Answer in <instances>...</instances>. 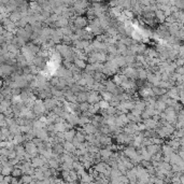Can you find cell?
<instances>
[{
    "label": "cell",
    "mask_w": 184,
    "mask_h": 184,
    "mask_svg": "<svg viewBox=\"0 0 184 184\" xmlns=\"http://www.w3.org/2000/svg\"><path fill=\"white\" fill-rule=\"evenodd\" d=\"M33 114L36 115L37 119L44 115L46 110H45L43 100H41V99H36L35 104H33Z\"/></svg>",
    "instance_id": "cell-1"
},
{
    "label": "cell",
    "mask_w": 184,
    "mask_h": 184,
    "mask_svg": "<svg viewBox=\"0 0 184 184\" xmlns=\"http://www.w3.org/2000/svg\"><path fill=\"white\" fill-rule=\"evenodd\" d=\"M55 51L59 54L64 59H65V58H68V57H70V56L73 55V52H72V50H71V46H68V45H65V44L55 45Z\"/></svg>",
    "instance_id": "cell-2"
},
{
    "label": "cell",
    "mask_w": 184,
    "mask_h": 184,
    "mask_svg": "<svg viewBox=\"0 0 184 184\" xmlns=\"http://www.w3.org/2000/svg\"><path fill=\"white\" fill-rule=\"evenodd\" d=\"M73 26L75 29H85L88 26V21L87 18L81 15H75L73 20Z\"/></svg>",
    "instance_id": "cell-3"
},
{
    "label": "cell",
    "mask_w": 184,
    "mask_h": 184,
    "mask_svg": "<svg viewBox=\"0 0 184 184\" xmlns=\"http://www.w3.org/2000/svg\"><path fill=\"white\" fill-rule=\"evenodd\" d=\"M24 149L25 151H26L27 154L30 155V157H31V159L35 157H37L38 156V149H37V146H35V143L33 142V141H27L26 143H25L24 146Z\"/></svg>",
    "instance_id": "cell-4"
},
{
    "label": "cell",
    "mask_w": 184,
    "mask_h": 184,
    "mask_svg": "<svg viewBox=\"0 0 184 184\" xmlns=\"http://www.w3.org/2000/svg\"><path fill=\"white\" fill-rule=\"evenodd\" d=\"M123 154L125 155V157H127L128 159L131 162V160L134 159L137 155H138V153H137L136 149L129 146H126V148L123 149Z\"/></svg>",
    "instance_id": "cell-5"
},
{
    "label": "cell",
    "mask_w": 184,
    "mask_h": 184,
    "mask_svg": "<svg viewBox=\"0 0 184 184\" xmlns=\"http://www.w3.org/2000/svg\"><path fill=\"white\" fill-rule=\"evenodd\" d=\"M99 100H100V95H99V93L97 92H87V101L86 102H88L89 104H98Z\"/></svg>",
    "instance_id": "cell-6"
},
{
    "label": "cell",
    "mask_w": 184,
    "mask_h": 184,
    "mask_svg": "<svg viewBox=\"0 0 184 184\" xmlns=\"http://www.w3.org/2000/svg\"><path fill=\"white\" fill-rule=\"evenodd\" d=\"M136 166L133 167L131 169L127 170L126 173H125V177L128 179V181H129V184H136L137 182V177H136Z\"/></svg>",
    "instance_id": "cell-7"
},
{
    "label": "cell",
    "mask_w": 184,
    "mask_h": 184,
    "mask_svg": "<svg viewBox=\"0 0 184 184\" xmlns=\"http://www.w3.org/2000/svg\"><path fill=\"white\" fill-rule=\"evenodd\" d=\"M108 168H109V165L107 163H104V162H98V163H96L94 165V167H93V169L98 172L99 175H102Z\"/></svg>",
    "instance_id": "cell-8"
},
{
    "label": "cell",
    "mask_w": 184,
    "mask_h": 184,
    "mask_svg": "<svg viewBox=\"0 0 184 184\" xmlns=\"http://www.w3.org/2000/svg\"><path fill=\"white\" fill-rule=\"evenodd\" d=\"M43 104H44L45 110H46V112H48V111H52L54 108L56 107L57 100L52 97V98H48V99H45V100H43Z\"/></svg>",
    "instance_id": "cell-9"
},
{
    "label": "cell",
    "mask_w": 184,
    "mask_h": 184,
    "mask_svg": "<svg viewBox=\"0 0 184 184\" xmlns=\"http://www.w3.org/2000/svg\"><path fill=\"white\" fill-rule=\"evenodd\" d=\"M94 181H95V180L93 178V175L86 171L80 177V184H91Z\"/></svg>",
    "instance_id": "cell-10"
},
{
    "label": "cell",
    "mask_w": 184,
    "mask_h": 184,
    "mask_svg": "<svg viewBox=\"0 0 184 184\" xmlns=\"http://www.w3.org/2000/svg\"><path fill=\"white\" fill-rule=\"evenodd\" d=\"M78 121H79V116L75 114V113H69L67 119H66V122L70 124L73 127V126H77L78 125Z\"/></svg>",
    "instance_id": "cell-11"
},
{
    "label": "cell",
    "mask_w": 184,
    "mask_h": 184,
    "mask_svg": "<svg viewBox=\"0 0 184 184\" xmlns=\"http://www.w3.org/2000/svg\"><path fill=\"white\" fill-rule=\"evenodd\" d=\"M33 65L36 66L38 69L45 68V66H46V60L39 56H35V58H33Z\"/></svg>",
    "instance_id": "cell-12"
},
{
    "label": "cell",
    "mask_w": 184,
    "mask_h": 184,
    "mask_svg": "<svg viewBox=\"0 0 184 184\" xmlns=\"http://www.w3.org/2000/svg\"><path fill=\"white\" fill-rule=\"evenodd\" d=\"M160 153L163 155V157H168L169 158L171 156L172 153H175L170 146H168L167 144H164L163 146H160Z\"/></svg>",
    "instance_id": "cell-13"
},
{
    "label": "cell",
    "mask_w": 184,
    "mask_h": 184,
    "mask_svg": "<svg viewBox=\"0 0 184 184\" xmlns=\"http://www.w3.org/2000/svg\"><path fill=\"white\" fill-rule=\"evenodd\" d=\"M62 146H64V153H68V154H74V152L77 150L71 142H67V141L62 143Z\"/></svg>",
    "instance_id": "cell-14"
},
{
    "label": "cell",
    "mask_w": 184,
    "mask_h": 184,
    "mask_svg": "<svg viewBox=\"0 0 184 184\" xmlns=\"http://www.w3.org/2000/svg\"><path fill=\"white\" fill-rule=\"evenodd\" d=\"M146 77H148V71L146 69H144V67L137 69V80L146 81Z\"/></svg>",
    "instance_id": "cell-15"
},
{
    "label": "cell",
    "mask_w": 184,
    "mask_h": 184,
    "mask_svg": "<svg viewBox=\"0 0 184 184\" xmlns=\"http://www.w3.org/2000/svg\"><path fill=\"white\" fill-rule=\"evenodd\" d=\"M83 133L85 135H94L97 131V128L92 124V123H89V124H86L84 125L83 127Z\"/></svg>",
    "instance_id": "cell-16"
},
{
    "label": "cell",
    "mask_w": 184,
    "mask_h": 184,
    "mask_svg": "<svg viewBox=\"0 0 184 184\" xmlns=\"http://www.w3.org/2000/svg\"><path fill=\"white\" fill-rule=\"evenodd\" d=\"M98 140H99L100 146H110V144H112V137L111 136H104V135H101Z\"/></svg>",
    "instance_id": "cell-17"
},
{
    "label": "cell",
    "mask_w": 184,
    "mask_h": 184,
    "mask_svg": "<svg viewBox=\"0 0 184 184\" xmlns=\"http://www.w3.org/2000/svg\"><path fill=\"white\" fill-rule=\"evenodd\" d=\"M69 24H70V21H69V20H66V18L60 16V17L58 18V21L55 23L54 27H56V28H65V27L69 26Z\"/></svg>",
    "instance_id": "cell-18"
},
{
    "label": "cell",
    "mask_w": 184,
    "mask_h": 184,
    "mask_svg": "<svg viewBox=\"0 0 184 184\" xmlns=\"http://www.w3.org/2000/svg\"><path fill=\"white\" fill-rule=\"evenodd\" d=\"M75 100L78 104H82L87 101V92H80L75 94Z\"/></svg>",
    "instance_id": "cell-19"
},
{
    "label": "cell",
    "mask_w": 184,
    "mask_h": 184,
    "mask_svg": "<svg viewBox=\"0 0 184 184\" xmlns=\"http://www.w3.org/2000/svg\"><path fill=\"white\" fill-rule=\"evenodd\" d=\"M146 151H148V153L151 156H153V155L157 154L158 152H160V146H156V144H151V146H146Z\"/></svg>",
    "instance_id": "cell-20"
},
{
    "label": "cell",
    "mask_w": 184,
    "mask_h": 184,
    "mask_svg": "<svg viewBox=\"0 0 184 184\" xmlns=\"http://www.w3.org/2000/svg\"><path fill=\"white\" fill-rule=\"evenodd\" d=\"M167 146H170V148L173 150V152H177L179 150V148L181 146L180 142H179V139H170L168 142H167Z\"/></svg>",
    "instance_id": "cell-21"
},
{
    "label": "cell",
    "mask_w": 184,
    "mask_h": 184,
    "mask_svg": "<svg viewBox=\"0 0 184 184\" xmlns=\"http://www.w3.org/2000/svg\"><path fill=\"white\" fill-rule=\"evenodd\" d=\"M75 133L77 130L75 129H70V130H67L64 133V136H65V141L67 142H72L74 136H75Z\"/></svg>",
    "instance_id": "cell-22"
},
{
    "label": "cell",
    "mask_w": 184,
    "mask_h": 184,
    "mask_svg": "<svg viewBox=\"0 0 184 184\" xmlns=\"http://www.w3.org/2000/svg\"><path fill=\"white\" fill-rule=\"evenodd\" d=\"M154 16L155 18H156V21L158 22V23H165V20H166V16L164 15V12L163 11H160V10H156L154 12Z\"/></svg>",
    "instance_id": "cell-23"
},
{
    "label": "cell",
    "mask_w": 184,
    "mask_h": 184,
    "mask_svg": "<svg viewBox=\"0 0 184 184\" xmlns=\"http://www.w3.org/2000/svg\"><path fill=\"white\" fill-rule=\"evenodd\" d=\"M52 151L57 155H62L64 153V146H62V143H55L52 146Z\"/></svg>",
    "instance_id": "cell-24"
},
{
    "label": "cell",
    "mask_w": 184,
    "mask_h": 184,
    "mask_svg": "<svg viewBox=\"0 0 184 184\" xmlns=\"http://www.w3.org/2000/svg\"><path fill=\"white\" fill-rule=\"evenodd\" d=\"M54 129H55V134L67 131V128H66V122L58 123V124H54Z\"/></svg>",
    "instance_id": "cell-25"
},
{
    "label": "cell",
    "mask_w": 184,
    "mask_h": 184,
    "mask_svg": "<svg viewBox=\"0 0 184 184\" xmlns=\"http://www.w3.org/2000/svg\"><path fill=\"white\" fill-rule=\"evenodd\" d=\"M135 109L138 111H140V112H143L144 111V109H146V102L143 100H139V99H137L136 101H135Z\"/></svg>",
    "instance_id": "cell-26"
},
{
    "label": "cell",
    "mask_w": 184,
    "mask_h": 184,
    "mask_svg": "<svg viewBox=\"0 0 184 184\" xmlns=\"http://www.w3.org/2000/svg\"><path fill=\"white\" fill-rule=\"evenodd\" d=\"M166 108H167V106H166V104H165V102H163V101H160V100H156V102H155V106H154L155 110H157L158 112H164Z\"/></svg>",
    "instance_id": "cell-27"
},
{
    "label": "cell",
    "mask_w": 184,
    "mask_h": 184,
    "mask_svg": "<svg viewBox=\"0 0 184 184\" xmlns=\"http://www.w3.org/2000/svg\"><path fill=\"white\" fill-rule=\"evenodd\" d=\"M74 139L77 140L79 143H83L85 142V134L83 133V130H77L75 133V136H74Z\"/></svg>",
    "instance_id": "cell-28"
},
{
    "label": "cell",
    "mask_w": 184,
    "mask_h": 184,
    "mask_svg": "<svg viewBox=\"0 0 184 184\" xmlns=\"http://www.w3.org/2000/svg\"><path fill=\"white\" fill-rule=\"evenodd\" d=\"M99 94H100V98L102 99V100L107 101V102L110 104L111 99H112V97H113V95L111 94V93L107 92V91H104V92L99 93Z\"/></svg>",
    "instance_id": "cell-29"
},
{
    "label": "cell",
    "mask_w": 184,
    "mask_h": 184,
    "mask_svg": "<svg viewBox=\"0 0 184 184\" xmlns=\"http://www.w3.org/2000/svg\"><path fill=\"white\" fill-rule=\"evenodd\" d=\"M89 123H91V119H89V117H87V116H85V115L79 116V121H78V125H79V126L83 127L84 125L89 124Z\"/></svg>",
    "instance_id": "cell-30"
},
{
    "label": "cell",
    "mask_w": 184,
    "mask_h": 184,
    "mask_svg": "<svg viewBox=\"0 0 184 184\" xmlns=\"http://www.w3.org/2000/svg\"><path fill=\"white\" fill-rule=\"evenodd\" d=\"M89 106H91V104H89L88 102H82V104H78V112H81V113L87 112L89 109Z\"/></svg>",
    "instance_id": "cell-31"
},
{
    "label": "cell",
    "mask_w": 184,
    "mask_h": 184,
    "mask_svg": "<svg viewBox=\"0 0 184 184\" xmlns=\"http://www.w3.org/2000/svg\"><path fill=\"white\" fill-rule=\"evenodd\" d=\"M73 65L77 67V68H79L80 70H82V69H85V67H86V64L84 60H82V59H79V58H75V59L73 60Z\"/></svg>",
    "instance_id": "cell-32"
},
{
    "label": "cell",
    "mask_w": 184,
    "mask_h": 184,
    "mask_svg": "<svg viewBox=\"0 0 184 184\" xmlns=\"http://www.w3.org/2000/svg\"><path fill=\"white\" fill-rule=\"evenodd\" d=\"M72 170H74V171H79V170H85V169H84V167L81 162H79V160H74L73 163H72Z\"/></svg>",
    "instance_id": "cell-33"
},
{
    "label": "cell",
    "mask_w": 184,
    "mask_h": 184,
    "mask_svg": "<svg viewBox=\"0 0 184 184\" xmlns=\"http://www.w3.org/2000/svg\"><path fill=\"white\" fill-rule=\"evenodd\" d=\"M22 175H23V173H22L21 169L20 168H17V167H14L12 169V172H11V177L12 178H21Z\"/></svg>",
    "instance_id": "cell-34"
},
{
    "label": "cell",
    "mask_w": 184,
    "mask_h": 184,
    "mask_svg": "<svg viewBox=\"0 0 184 184\" xmlns=\"http://www.w3.org/2000/svg\"><path fill=\"white\" fill-rule=\"evenodd\" d=\"M122 175V173L119 171V170L116 169V168H111V171H110V179H116V178H120Z\"/></svg>",
    "instance_id": "cell-35"
},
{
    "label": "cell",
    "mask_w": 184,
    "mask_h": 184,
    "mask_svg": "<svg viewBox=\"0 0 184 184\" xmlns=\"http://www.w3.org/2000/svg\"><path fill=\"white\" fill-rule=\"evenodd\" d=\"M33 180V177L31 175H23L21 177V182L22 184H29Z\"/></svg>",
    "instance_id": "cell-36"
},
{
    "label": "cell",
    "mask_w": 184,
    "mask_h": 184,
    "mask_svg": "<svg viewBox=\"0 0 184 184\" xmlns=\"http://www.w3.org/2000/svg\"><path fill=\"white\" fill-rule=\"evenodd\" d=\"M98 106H99V109H100V110H107L108 108L110 107V104L107 102V101L102 100V99H100L98 102Z\"/></svg>",
    "instance_id": "cell-37"
},
{
    "label": "cell",
    "mask_w": 184,
    "mask_h": 184,
    "mask_svg": "<svg viewBox=\"0 0 184 184\" xmlns=\"http://www.w3.org/2000/svg\"><path fill=\"white\" fill-rule=\"evenodd\" d=\"M151 139L153 144H156V146H163L164 140L162 138H159V137H154V138H151Z\"/></svg>",
    "instance_id": "cell-38"
},
{
    "label": "cell",
    "mask_w": 184,
    "mask_h": 184,
    "mask_svg": "<svg viewBox=\"0 0 184 184\" xmlns=\"http://www.w3.org/2000/svg\"><path fill=\"white\" fill-rule=\"evenodd\" d=\"M69 178H70V181H73V182L79 180L77 172L74 171V170H70V171H69Z\"/></svg>",
    "instance_id": "cell-39"
},
{
    "label": "cell",
    "mask_w": 184,
    "mask_h": 184,
    "mask_svg": "<svg viewBox=\"0 0 184 184\" xmlns=\"http://www.w3.org/2000/svg\"><path fill=\"white\" fill-rule=\"evenodd\" d=\"M183 62H184L183 58H177V59L175 60V64L177 65V67H182V66H183Z\"/></svg>",
    "instance_id": "cell-40"
},
{
    "label": "cell",
    "mask_w": 184,
    "mask_h": 184,
    "mask_svg": "<svg viewBox=\"0 0 184 184\" xmlns=\"http://www.w3.org/2000/svg\"><path fill=\"white\" fill-rule=\"evenodd\" d=\"M175 73H178L179 75H183V73H184L183 67H177V69L175 70Z\"/></svg>",
    "instance_id": "cell-41"
},
{
    "label": "cell",
    "mask_w": 184,
    "mask_h": 184,
    "mask_svg": "<svg viewBox=\"0 0 184 184\" xmlns=\"http://www.w3.org/2000/svg\"><path fill=\"white\" fill-rule=\"evenodd\" d=\"M130 113L134 116H141V113H142V112H140V111H138V110H136V109H134V110L130 111Z\"/></svg>",
    "instance_id": "cell-42"
},
{
    "label": "cell",
    "mask_w": 184,
    "mask_h": 184,
    "mask_svg": "<svg viewBox=\"0 0 184 184\" xmlns=\"http://www.w3.org/2000/svg\"><path fill=\"white\" fill-rule=\"evenodd\" d=\"M29 184H37V181H31Z\"/></svg>",
    "instance_id": "cell-43"
},
{
    "label": "cell",
    "mask_w": 184,
    "mask_h": 184,
    "mask_svg": "<svg viewBox=\"0 0 184 184\" xmlns=\"http://www.w3.org/2000/svg\"><path fill=\"white\" fill-rule=\"evenodd\" d=\"M0 175H1V169H0Z\"/></svg>",
    "instance_id": "cell-44"
}]
</instances>
